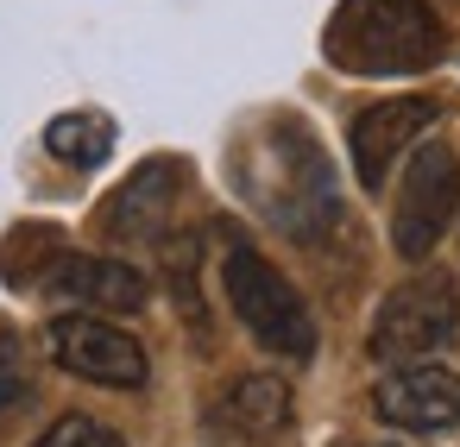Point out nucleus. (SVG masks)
Here are the masks:
<instances>
[{
    "instance_id": "obj_2",
    "label": "nucleus",
    "mask_w": 460,
    "mask_h": 447,
    "mask_svg": "<svg viewBox=\"0 0 460 447\" xmlns=\"http://www.w3.org/2000/svg\"><path fill=\"white\" fill-rule=\"evenodd\" d=\"M240 189L265 221H278L296 240H309L322 221H334V171L296 120H271L252 139V158L240 164Z\"/></svg>"
},
{
    "instance_id": "obj_9",
    "label": "nucleus",
    "mask_w": 460,
    "mask_h": 447,
    "mask_svg": "<svg viewBox=\"0 0 460 447\" xmlns=\"http://www.w3.org/2000/svg\"><path fill=\"white\" fill-rule=\"evenodd\" d=\"M372 409L385 428H403V434H441V428H460V372L435 365V359H416V365H391L372 390Z\"/></svg>"
},
{
    "instance_id": "obj_12",
    "label": "nucleus",
    "mask_w": 460,
    "mask_h": 447,
    "mask_svg": "<svg viewBox=\"0 0 460 447\" xmlns=\"http://www.w3.org/2000/svg\"><path fill=\"white\" fill-rule=\"evenodd\" d=\"M45 145H51V158H64L76 171H95L114 152V120L108 114H58L45 127Z\"/></svg>"
},
{
    "instance_id": "obj_4",
    "label": "nucleus",
    "mask_w": 460,
    "mask_h": 447,
    "mask_svg": "<svg viewBox=\"0 0 460 447\" xmlns=\"http://www.w3.org/2000/svg\"><path fill=\"white\" fill-rule=\"evenodd\" d=\"M454 340H460V290L447 271H422V277H403L378 302L366 353L378 365H416V359L447 353Z\"/></svg>"
},
{
    "instance_id": "obj_13",
    "label": "nucleus",
    "mask_w": 460,
    "mask_h": 447,
    "mask_svg": "<svg viewBox=\"0 0 460 447\" xmlns=\"http://www.w3.org/2000/svg\"><path fill=\"white\" fill-rule=\"evenodd\" d=\"M32 447H127V441H120V428H108V422H95V416H64V422H51Z\"/></svg>"
},
{
    "instance_id": "obj_3",
    "label": "nucleus",
    "mask_w": 460,
    "mask_h": 447,
    "mask_svg": "<svg viewBox=\"0 0 460 447\" xmlns=\"http://www.w3.org/2000/svg\"><path fill=\"white\" fill-rule=\"evenodd\" d=\"M221 290H227V309L234 321L278 359H309L315 353V315L309 302L296 296V284L246 240H227L221 252Z\"/></svg>"
},
{
    "instance_id": "obj_1",
    "label": "nucleus",
    "mask_w": 460,
    "mask_h": 447,
    "mask_svg": "<svg viewBox=\"0 0 460 447\" xmlns=\"http://www.w3.org/2000/svg\"><path fill=\"white\" fill-rule=\"evenodd\" d=\"M322 51L347 76H416L447 57V32L429 0H341Z\"/></svg>"
},
{
    "instance_id": "obj_5",
    "label": "nucleus",
    "mask_w": 460,
    "mask_h": 447,
    "mask_svg": "<svg viewBox=\"0 0 460 447\" xmlns=\"http://www.w3.org/2000/svg\"><path fill=\"white\" fill-rule=\"evenodd\" d=\"M460 215V158L447 139H422L403 164V183H397V202H391V252L422 265L447 227Z\"/></svg>"
},
{
    "instance_id": "obj_8",
    "label": "nucleus",
    "mask_w": 460,
    "mask_h": 447,
    "mask_svg": "<svg viewBox=\"0 0 460 447\" xmlns=\"http://www.w3.org/2000/svg\"><path fill=\"white\" fill-rule=\"evenodd\" d=\"M284 428H290V384L278 372H240L202 409V441L208 447H278Z\"/></svg>"
},
{
    "instance_id": "obj_7",
    "label": "nucleus",
    "mask_w": 460,
    "mask_h": 447,
    "mask_svg": "<svg viewBox=\"0 0 460 447\" xmlns=\"http://www.w3.org/2000/svg\"><path fill=\"white\" fill-rule=\"evenodd\" d=\"M435 114H441V101H435V95H385V101L359 108V114H353V127H347L359 189H385V177L397 171V158H403V152H416V145H422V133L435 127Z\"/></svg>"
},
{
    "instance_id": "obj_6",
    "label": "nucleus",
    "mask_w": 460,
    "mask_h": 447,
    "mask_svg": "<svg viewBox=\"0 0 460 447\" xmlns=\"http://www.w3.org/2000/svg\"><path fill=\"white\" fill-rule=\"evenodd\" d=\"M45 353L58 359V372H70L83 384H102V390H146V378H152L146 346L95 309L89 315H58L45 328Z\"/></svg>"
},
{
    "instance_id": "obj_14",
    "label": "nucleus",
    "mask_w": 460,
    "mask_h": 447,
    "mask_svg": "<svg viewBox=\"0 0 460 447\" xmlns=\"http://www.w3.org/2000/svg\"><path fill=\"white\" fill-rule=\"evenodd\" d=\"M391 447H403V441H391Z\"/></svg>"
},
{
    "instance_id": "obj_11",
    "label": "nucleus",
    "mask_w": 460,
    "mask_h": 447,
    "mask_svg": "<svg viewBox=\"0 0 460 447\" xmlns=\"http://www.w3.org/2000/svg\"><path fill=\"white\" fill-rule=\"evenodd\" d=\"M171 202H177V164H146L139 177H127V189L102 202V227L108 240H158L171 227Z\"/></svg>"
},
{
    "instance_id": "obj_10",
    "label": "nucleus",
    "mask_w": 460,
    "mask_h": 447,
    "mask_svg": "<svg viewBox=\"0 0 460 447\" xmlns=\"http://www.w3.org/2000/svg\"><path fill=\"white\" fill-rule=\"evenodd\" d=\"M51 290L95 309V315H133L146 309V277L127 265V259H95V252H64L51 259Z\"/></svg>"
}]
</instances>
